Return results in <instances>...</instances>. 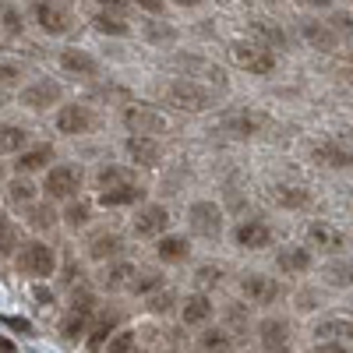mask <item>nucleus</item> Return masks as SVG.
<instances>
[{"mask_svg": "<svg viewBox=\"0 0 353 353\" xmlns=\"http://www.w3.org/2000/svg\"><path fill=\"white\" fill-rule=\"evenodd\" d=\"M159 96H163L166 106L181 110V113H205L212 106V92H209V88H201L198 81H184V78L166 81L159 88Z\"/></svg>", "mask_w": 353, "mask_h": 353, "instance_id": "obj_1", "label": "nucleus"}, {"mask_svg": "<svg viewBox=\"0 0 353 353\" xmlns=\"http://www.w3.org/2000/svg\"><path fill=\"white\" fill-rule=\"evenodd\" d=\"M18 269H21L25 276L46 279V276H53V269H57V254H53V248L43 244V241H28V244H21V251H18Z\"/></svg>", "mask_w": 353, "mask_h": 353, "instance_id": "obj_2", "label": "nucleus"}, {"mask_svg": "<svg viewBox=\"0 0 353 353\" xmlns=\"http://www.w3.org/2000/svg\"><path fill=\"white\" fill-rule=\"evenodd\" d=\"M230 57L241 71H251V74H272L276 71V57L269 46H258V43H233L230 46Z\"/></svg>", "mask_w": 353, "mask_h": 353, "instance_id": "obj_3", "label": "nucleus"}, {"mask_svg": "<svg viewBox=\"0 0 353 353\" xmlns=\"http://www.w3.org/2000/svg\"><path fill=\"white\" fill-rule=\"evenodd\" d=\"M81 181H85L81 166H74V163H61V166L46 170L43 191H46V198H74L78 188H81Z\"/></svg>", "mask_w": 353, "mask_h": 353, "instance_id": "obj_4", "label": "nucleus"}, {"mask_svg": "<svg viewBox=\"0 0 353 353\" xmlns=\"http://www.w3.org/2000/svg\"><path fill=\"white\" fill-rule=\"evenodd\" d=\"M124 124H128V131L131 134H163L166 131V121H163V113L159 110H152L149 103H131L128 110H124Z\"/></svg>", "mask_w": 353, "mask_h": 353, "instance_id": "obj_5", "label": "nucleus"}, {"mask_svg": "<svg viewBox=\"0 0 353 353\" xmlns=\"http://www.w3.org/2000/svg\"><path fill=\"white\" fill-rule=\"evenodd\" d=\"M188 223L198 237H209V241L223 233V212H219L216 201H194L188 209Z\"/></svg>", "mask_w": 353, "mask_h": 353, "instance_id": "obj_6", "label": "nucleus"}, {"mask_svg": "<svg viewBox=\"0 0 353 353\" xmlns=\"http://www.w3.org/2000/svg\"><path fill=\"white\" fill-rule=\"evenodd\" d=\"M32 21L43 28L46 36H64V32H71V14H68L61 4H53V0H36V4H32Z\"/></svg>", "mask_w": 353, "mask_h": 353, "instance_id": "obj_7", "label": "nucleus"}, {"mask_svg": "<svg viewBox=\"0 0 353 353\" xmlns=\"http://www.w3.org/2000/svg\"><path fill=\"white\" fill-rule=\"evenodd\" d=\"M57 131L61 134H88L92 131V124H96V117H92V110H88L85 103H71V106H61L57 110Z\"/></svg>", "mask_w": 353, "mask_h": 353, "instance_id": "obj_8", "label": "nucleus"}, {"mask_svg": "<svg viewBox=\"0 0 353 353\" xmlns=\"http://www.w3.org/2000/svg\"><path fill=\"white\" fill-rule=\"evenodd\" d=\"M61 96H64V88L57 85V81H50V78H39V81H32L28 88H21V103L28 110H50V106L61 103Z\"/></svg>", "mask_w": 353, "mask_h": 353, "instance_id": "obj_9", "label": "nucleus"}, {"mask_svg": "<svg viewBox=\"0 0 353 353\" xmlns=\"http://www.w3.org/2000/svg\"><path fill=\"white\" fill-rule=\"evenodd\" d=\"M92 311H96V301L88 297V293H85V297H78L74 307L68 311V318L61 321V336H64V339L85 336V332H88V321H92Z\"/></svg>", "mask_w": 353, "mask_h": 353, "instance_id": "obj_10", "label": "nucleus"}, {"mask_svg": "<svg viewBox=\"0 0 353 353\" xmlns=\"http://www.w3.org/2000/svg\"><path fill=\"white\" fill-rule=\"evenodd\" d=\"M166 226H170V212L163 205H145L134 216V237H163Z\"/></svg>", "mask_w": 353, "mask_h": 353, "instance_id": "obj_11", "label": "nucleus"}, {"mask_svg": "<svg viewBox=\"0 0 353 353\" xmlns=\"http://www.w3.org/2000/svg\"><path fill=\"white\" fill-rule=\"evenodd\" d=\"M124 149H128L131 163H138V166H156L159 163V141L152 134H131Z\"/></svg>", "mask_w": 353, "mask_h": 353, "instance_id": "obj_12", "label": "nucleus"}, {"mask_svg": "<svg viewBox=\"0 0 353 353\" xmlns=\"http://www.w3.org/2000/svg\"><path fill=\"white\" fill-rule=\"evenodd\" d=\"M241 290H244V297L251 304H272L279 297V283L269 279V276H244Z\"/></svg>", "mask_w": 353, "mask_h": 353, "instance_id": "obj_13", "label": "nucleus"}, {"mask_svg": "<svg viewBox=\"0 0 353 353\" xmlns=\"http://www.w3.org/2000/svg\"><path fill=\"white\" fill-rule=\"evenodd\" d=\"M311 156H314L318 166H332V170H350V166H353V152L343 149L339 141H321V145H314Z\"/></svg>", "mask_w": 353, "mask_h": 353, "instance_id": "obj_14", "label": "nucleus"}, {"mask_svg": "<svg viewBox=\"0 0 353 353\" xmlns=\"http://www.w3.org/2000/svg\"><path fill=\"white\" fill-rule=\"evenodd\" d=\"M117 325H121V314H117V311H106V314H99V321H96L92 329H88V339H85L88 353H99V350H103V346L113 339Z\"/></svg>", "mask_w": 353, "mask_h": 353, "instance_id": "obj_15", "label": "nucleus"}, {"mask_svg": "<svg viewBox=\"0 0 353 353\" xmlns=\"http://www.w3.org/2000/svg\"><path fill=\"white\" fill-rule=\"evenodd\" d=\"M261 346L269 353H286L290 350V325L283 318H269L261 321Z\"/></svg>", "mask_w": 353, "mask_h": 353, "instance_id": "obj_16", "label": "nucleus"}, {"mask_svg": "<svg viewBox=\"0 0 353 353\" xmlns=\"http://www.w3.org/2000/svg\"><path fill=\"white\" fill-rule=\"evenodd\" d=\"M265 128V117L261 113H233L223 121V131L226 134H237V138H254L258 131Z\"/></svg>", "mask_w": 353, "mask_h": 353, "instance_id": "obj_17", "label": "nucleus"}, {"mask_svg": "<svg viewBox=\"0 0 353 353\" xmlns=\"http://www.w3.org/2000/svg\"><path fill=\"white\" fill-rule=\"evenodd\" d=\"M269 241H272V230L265 226V223H258V219H248V223L237 226V244L241 248L258 251V248H269Z\"/></svg>", "mask_w": 353, "mask_h": 353, "instance_id": "obj_18", "label": "nucleus"}, {"mask_svg": "<svg viewBox=\"0 0 353 353\" xmlns=\"http://www.w3.org/2000/svg\"><path fill=\"white\" fill-rule=\"evenodd\" d=\"M141 188L134 184V181H128V184H117V188H106V191H99V205H106V209H121V205H134V201H141Z\"/></svg>", "mask_w": 353, "mask_h": 353, "instance_id": "obj_19", "label": "nucleus"}, {"mask_svg": "<svg viewBox=\"0 0 353 353\" xmlns=\"http://www.w3.org/2000/svg\"><path fill=\"white\" fill-rule=\"evenodd\" d=\"M318 339H353V318L350 314H329L314 325Z\"/></svg>", "mask_w": 353, "mask_h": 353, "instance_id": "obj_20", "label": "nucleus"}, {"mask_svg": "<svg viewBox=\"0 0 353 353\" xmlns=\"http://www.w3.org/2000/svg\"><path fill=\"white\" fill-rule=\"evenodd\" d=\"M50 163H53V149H50V145H32V149H21L18 152L14 170L18 173H36V170L50 166Z\"/></svg>", "mask_w": 353, "mask_h": 353, "instance_id": "obj_21", "label": "nucleus"}, {"mask_svg": "<svg viewBox=\"0 0 353 353\" xmlns=\"http://www.w3.org/2000/svg\"><path fill=\"white\" fill-rule=\"evenodd\" d=\"M61 68H64V71H71V74H85V78L99 74L96 57H88V53H85V50H78V46H71V50H64V53H61Z\"/></svg>", "mask_w": 353, "mask_h": 353, "instance_id": "obj_22", "label": "nucleus"}, {"mask_svg": "<svg viewBox=\"0 0 353 353\" xmlns=\"http://www.w3.org/2000/svg\"><path fill=\"white\" fill-rule=\"evenodd\" d=\"M272 201L283 205V209H304L311 201V191L301 188V184H276L272 188Z\"/></svg>", "mask_w": 353, "mask_h": 353, "instance_id": "obj_23", "label": "nucleus"}, {"mask_svg": "<svg viewBox=\"0 0 353 353\" xmlns=\"http://www.w3.org/2000/svg\"><path fill=\"white\" fill-rule=\"evenodd\" d=\"M176 64H181L184 71H191V74H201L209 85H219V88H226V74L216 68V64H209V61H198V57H176Z\"/></svg>", "mask_w": 353, "mask_h": 353, "instance_id": "obj_24", "label": "nucleus"}, {"mask_svg": "<svg viewBox=\"0 0 353 353\" xmlns=\"http://www.w3.org/2000/svg\"><path fill=\"white\" fill-rule=\"evenodd\" d=\"M307 241H311L314 248H321V251H339V248H343V233H339L336 226H329V223H311Z\"/></svg>", "mask_w": 353, "mask_h": 353, "instance_id": "obj_25", "label": "nucleus"}, {"mask_svg": "<svg viewBox=\"0 0 353 353\" xmlns=\"http://www.w3.org/2000/svg\"><path fill=\"white\" fill-rule=\"evenodd\" d=\"M304 39L314 46V50H336V28L332 25H321V21H304Z\"/></svg>", "mask_w": 353, "mask_h": 353, "instance_id": "obj_26", "label": "nucleus"}, {"mask_svg": "<svg viewBox=\"0 0 353 353\" xmlns=\"http://www.w3.org/2000/svg\"><path fill=\"white\" fill-rule=\"evenodd\" d=\"M121 254V237L117 233H96L92 241H88V258L92 261H106V258H117Z\"/></svg>", "mask_w": 353, "mask_h": 353, "instance_id": "obj_27", "label": "nucleus"}, {"mask_svg": "<svg viewBox=\"0 0 353 353\" xmlns=\"http://www.w3.org/2000/svg\"><path fill=\"white\" fill-rule=\"evenodd\" d=\"M212 301L209 297H201V293H194V297L184 304V321H188V325H205V321H209L212 318Z\"/></svg>", "mask_w": 353, "mask_h": 353, "instance_id": "obj_28", "label": "nucleus"}, {"mask_svg": "<svg viewBox=\"0 0 353 353\" xmlns=\"http://www.w3.org/2000/svg\"><path fill=\"white\" fill-rule=\"evenodd\" d=\"M28 149V131L18 124H0V152H21Z\"/></svg>", "mask_w": 353, "mask_h": 353, "instance_id": "obj_29", "label": "nucleus"}, {"mask_svg": "<svg viewBox=\"0 0 353 353\" xmlns=\"http://www.w3.org/2000/svg\"><path fill=\"white\" fill-rule=\"evenodd\" d=\"M103 283H106V290H128V286H134V265H128V261L113 265V269H106Z\"/></svg>", "mask_w": 353, "mask_h": 353, "instance_id": "obj_30", "label": "nucleus"}, {"mask_svg": "<svg viewBox=\"0 0 353 353\" xmlns=\"http://www.w3.org/2000/svg\"><path fill=\"white\" fill-rule=\"evenodd\" d=\"M92 25L99 28L103 36H128V21L117 14V11H99V14L92 18Z\"/></svg>", "mask_w": 353, "mask_h": 353, "instance_id": "obj_31", "label": "nucleus"}, {"mask_svg": "<svg viewBox=\"0 0 353 353\" xmlns=\"http://www.w3.org/2000/svg\"><path fill=\"white\" fill-rule=\"evenodd\" d=\"M4 191H8V201H11V205H32V201H36V188L28 184L21 173L14 176V181H8Z\"/></svg>", "mask_w": 353, "mask_h": 353, "instance_id": "obj_32", "label": "nucleus"}, {"mask_svg": "<svg viewBox=\"0 0 353 353\" xmlns=\"http://www.w3.org/2000/svg\"><path fill=\"white\" fill-rule=\"evenodd\" d=\"M188 241L184 237H163L159 244H156V254L163 258V261H184L188 258Z\"/></svg>", "mask_w": 353, "mask_h": 353, "instance_id": "obj_33", "label": "nucleus"}, {"mask_svg": "<svg viewBox=\"0 0 353 353\" xmlns=\"http://www.w3.org/2000/svg\"><path fill=\"white\" fill-rule=\"evenodd\" d=\"M311 265V254L304 251V248H286L283 254H279V269L283 272H304Z\"/></svg>", "mask_w": 353, "mask_h": 353, "instance_id": "obj_34", "label": "nucleus"}, {"mask_svg": "<svg viewBox=\"0 0 353 353\" xmlns=\"http://www.w3.org/2000/svg\"><path fill=\"white\" fill-rule=\"evenodd\" d=\"M325 283H332V286H353V261H329L325 265Z\"/></svg>", "mask_w": 353, "mask_h": 353, "instance_id": "obj_35", "label": "nucleus"}, {"mask_svg": "<svg viewBox=\"0 0 353 353\" xmlns=\"http://www.w3.org/2000/svg\"><path fill=\"white\" fill-rule=\"evenodd\" d=\"M88 216H92V205H88V201H71L68 205V209H64V219H68V226L71 230H78V226H85L88 223Z\"/></svg>", "mask_w": 353, "mask_h": 353, "instance_id": "obj_36", "label": "nucleus"}, {"mask_svg": "<svg viewBox=\"0 0 353 353\" xmlns=\"http://www.w3.org/2000/svg\"><path fill=\"white\" fill-rule=\"evenodd\" d=\"M18 248V230L8 216H0V258H8Z\"/></svg>", "mask_w": 353, "mask_h": 353, "instance_id": "obj_37", "label": "nucleus"}, {"mask_svg": "<svg viewBox=\"0 0 353 353\" xmlns=\"http://www.w3.org/2000/svg\"><path fill=\"white\" fill-rule=\"evenodd\" d=\"M103 353H134V332L131 329L113 332V339L103 346Z\"/></svg>", "mask_w": 353, "mask_h": 353, "instance_id": "obj_38", "label": "nucleus"}, {"mask_svg": "<svg viewBox=\"0 0 353 353\" xmlns=\"http://www.w3.org/2000/svg\"><path fill=\"white\" fill-rule=\"evenodd\" d=\"M131 176H128V170H121V166H106V170H99V191H106V188H117V184H128Z\"/></svg>", "mask_w": 353, "mask_h": 353, "instance_id": "obj_39", "label": "nucleus"}, {"mask_svg": "<svg viewBox=\"0 0 353 353\" xmlns=\"http://www.w3.org/2000/svg\"><path fill=\"white\" fill-rule=\"evenodd\" d=\"M201 346L209 350V353H226V350H230V336L219 332V329H216V332H205V336H201Z\"/></svg>", "mask_w": 353, "mask_h": 353, "instance_id": "obj_40", "label": "nucleus"}, {"mask_svg": "<svg viewBox=\"0 0 353 353\" xmlns=\"http://www.w3.org/2000/svg\"><path fill=\"white\" fill-rule=\"evenodd\" d=\"M53 209H50V205H36V209H32V216H28V223H32L36 230H50L53 226Z\"/></svg>", "mask_w": 353, "mask_h": 353, "instance_id": "obj_41", "label": "nucleus"}, {"mask_svg": "<svg viewBox=\"0 0 353 353\" xmlns=\"http://www.w3.org/2000/svg\"><path fill=\"white\" fill-rule=\"evenodd\" d=\"M254 32L265 39V43H269V46H283L286 39H283V32H279V28H272V25H265V21H254Z\"/></svg>", "mask_w": 353, "mask_h": 353, "instance_id": "obj_42", "label": "nucleus"}, {"mask_svg": "<svg viewBox=\"0 0 353 353\" xmlns=\"http://www.w3.org/2000/svg\"><path fill=\"white\" fill-rule=\"evenodd\" d=\"M223 283V269H216V265H205V269H198V286H219Z\"/></svg>", "mask_w": 353, "mask_h": 353, "instance_id": "obj_43", "label": "nucleus"}, {"mask_svg": "<svg viewBox=\"0 0 353 353\" xmlns=\"http://www.w3.org/2000/svg\"><path fill=\"white\" fill-rule=\"evenodd\" d=\"M0 81H4V85L21 81V64H14V61H0Z\"/></svg>", "mask_w": 353, "mask_h": 353, "instance_id": "obj_44", "label": "nucleus"}, {"mask_svg": "<svg viewBox=\"0 0 353 353\" xmlns=\"http://www.w3.org/2000/svg\"><path fill=\"white\" fill-rule=\"evenodd\" d=\"M0 18H4V28H8L11 36L21 32V25H25V21H21V14H18L14 8H4V11H0Z\"/></svg>", "mask_w": 353, "mask_h": 353, "instance_id": "obj_45", "label": "nucleus"}, {"mask_svg": "<svg viewBox=\"0 0 353 353\" xmlns=\"http://www.w3.org/2000/svg\"><path fill=\"white\" fill-rule=\"evenodd\" d=\"M170 307H173V293H170V290H163V293H156V297H149V311H156V314L163 311V314H166Z\"/></svg>", "mask_w": 353, "mask_h": 353, "instance_id": "obj_46", "label": "nucleus"}, {"mask_svg": "<svg viewBox=\"0 0 353 353\" xmlns=\"http://www.w3.org/2000/svg\"><path fill=\"white\" fill-rule=\"evenodd\" d=\"M332 28H339V32H346V36L353 39V18H350V14H336V18H332Z\"/></svg>", "mask_w": 353, "mask_h": 353, "instance_id": "obj_47", "label": "nucleus"}, {"mask_svg": "<svg viewBox=\"0 0 353 353\" xmlns=\"http://www.w3.org/2000/svg\"><path fill=\"white\" fill-rule=\"evenodd\" d=\"M159 283H163L159 276H145V279H138V283H134L131 290H138V293H149V290H156Z\"/></svg>", "mask_w": 353, "mask_h": 353, "instance_id": "obj_48", "label": "nucleus"}, {"mask_svg": "<svg viewBox=\"0 0 353 353\" xmlns=\"http://www.w3.org/2000/svg\"><path fill=\"white\" fill-rule=\"evenodd\" d=\"M96 4H99L103 11H117V14H121V11H128L131 0H96Z\"/></svg>", "mask_w": 353, "mask_h": 353, "instance_id": "obj_49", "label": "nucleus"}, {"mask_svg": "<svg viewBox=\"0 0 353 353\" xmlns=\"http://www.w3.org/2000/svg\"><path fill=\"white\" fill-rule=\"evenodd\" d=\"M149 36H152V39H173L176 32H173L170 25H149Z\"/></svg>", "mask_w": 353, "mask_h": 353, "instance_id": "obj_50", "label": "nucleus"}, {"mask_svg": "<svg viewBox=\"0 0 353 353\" xmlns=\"http://www.w3.org/2000/svg\"><path fill=\"white\" fill-rule=\"evenodd\" d=\"M134 4H138V8H145V11H149V14H159V11H163V4H166V0H134Z\"/></svg>", "mask_w": 353, "mask_h": 353, "instance_id": "obj_51", "label": "nucleus"}, {"mask_svg": "<svg viewBox=\"0 0 353 353\" xmlns=\"http://www.w3.org/2000/svg\"><path fill=\"white\" fill-rule=\"evenodd\" d=\"M4 321H8V325H11V329H21L25 336H28V329H32V325H28V321H25V318H4Z\"/></svg>", "mask_w": 353, "mask_h": 353, "instance_id": "obj_52", "label": "nucleus"}, {"mask_svg": "<svg viewBox=\"0 0 353 353\" xmlns=\"http://www.w3.org/2000/svg\"><path fill=\"white\" fill-rule=\"evenodd\" d=\"M314 353H346V350H343L339 343H321V346H318Z\"/></svg>", "mask_w": 353, "mask_h": 353, "instance_id": "obj_53", "label": "nucleus"}, {"mask_svg": "<svg viewBox=\"0 0 353 353\" xmlns=\"http://www.w3.org/2000/svg\"><path fill=\"white\" fill-rule=\"evenodd\" d=\"M36 297H39L43 304H53V293H46V290H36Z\"/></svg>", "mask_w": 353, "mask_h": 353, "instance_id": "obj_54", "label": "nucleus"}, {"mask_svg": "<svg viewBox=\"0 0 353 353\" xmlns=\"http://www.w3.org/2000/svg\"><path fill=\"white\" fill-rule=\"evenodd\" d=\"M304 4H311V8H329L332 0H304Z\"/></svg>", "mask_w": 353, "mask_h": 353, "instance_id": "obj_55", "label": "nucleus"}, {"mask_svg": "<svg viewBox=\"0 0 353 353\" xmlns=\"http://www.w3.org/2000/svg\"><path fill=\"white\" fill-rule=\"evenodd\" d=\"M0 353H14V346H11L8 339H0Z\"/></svg>", "mask_w": 353, "mask_h": 353, "instance_id": "obj_56", "label": "nucleus"}, {"mask_svg": "<svg viewBox=\"0 0 353 353\" xmlns=\"http://www.w3.org/2000/svg\"><path fill=\"white\" fill-rule=\"evenodd\" d=\"M173 4H181V8H194L198 0H173Z\"/></svg>", "mask_w": 353, "mask_h": 353, "instance_id": "obj_57", "label": "nucleus"}, {"mask_svg": "<svg viewBox=\"0 0 353 353\" xmlns=\"http://www.w3.org/2000/svg\"><path fill=\"white\" fill-rule=\"evenodd\" d=\"M134 353H152V350H134Z\"/></svg>", "mask_w": 353, "mask_h": 353, "instance_id": "obj_58", "label": "nucleus"}]
</instances>
